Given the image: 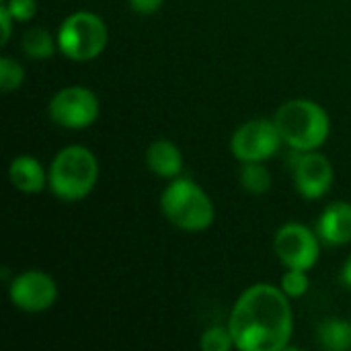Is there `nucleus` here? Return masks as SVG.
Returning <instances> with one entry per match:
<instances>
[{"label":"nucleus","instance_id":"1","mask_svg":"<svg viewBox=\"0 0 351 351\" xmlns=\"http://www.w3.org/2000/svg\"><path fill=\"white\" fill-rule=\"evenodd\" d=\"M228 329L239 351H282L294 331L290 298L274 284H253L234 302Z\"/></svg>","mask_w":351,"mask_h":351},{"label":"nucleus","instance_id":"2","mask_svg":"<svg viewBox=\"0 0 351 351\" xmlns=\"http://www.w3.org/2000/svg\"><path fill=\"white\" fill-rule=\"evenodd\" d=\"M284 144L306 152L321 148L331 134V119L323 105L311 99H290L274 115Z\"/></svg>","mask_w":351,"mask_h":351},{"label":"nucleus","instance_id":"3","mask_svg":"<svg viewBox=\"0 0 351 351\" xmlns=\"http://www.w3.org/2000/svg\"><path fill=\"white\" fill-rule=\"evenodd\" d=\"M49 191L62 202L84 199L99 181V160L86 146L70 144L49 165Z\"/></svg>","mask_w":351,"mask_h":351},{"label":"nucleus","instance_id":"4","mask_svg":"<svg viewBox=\"0 0 351 351\" xmlns=\"http://www.w3.org/2000/svg\"><path fill=\"white\" fill-rule=\"evenodd\" d=\"M162 216L185 232H204L214 224L216 210L210 195L191 179H171L160 195Z\"/></svg>","mask_w":351,"mask_h":351},{"label":"nucleus","instance_id":"5","mask_svg":"<svg viewBox=\"0 0 351 351\" xmlns=\"http://www.w3.org/2000/svg\"><path fill=\"white\" fill-rule=\"evenodd\" d=\"M58 49L72 62H90L99 58L109 41L105 21L90 10H78L66 16L58 29Z\"/></svg>","mask_w":351,"mask_h":351},{"label":"nucleus","instance_id":"6","mask_svg":"<svg viewBox=\"0 0 351 351\" xmlns=\"http://www.w3.org/2000/svg\"><path fill=\"white\" fill-rule=\"evenodd\" d=\"M49 119L66 130H86L101 113L99 97L88 86L72 84L58 90L47 105Z\"/></svg>","mask_w":351,"mask_h":351},{"label":"nucleus","instance_id":"7","mask_svg":"<svg viewBox=\"0 0 351 351\" xmlns=\"http://www.w3.org/2000/svg\"><path fill=\"white\" fill-rule=\"evenodd\" d=\"M284 144L274 119H251L237 128L230 138V150L241 162H265Z\"/></svg>","mask_w":351,"mask_h":351},{"label":"nucleus","instance_id":"8","mask_svg":"<svg viewBox=\"0 0 351 351\" xmlns=\"http://www.w3.org/2000/svg\"><path fill=\"white\" fill-rule=\"evenodd\" d=\"M278 259L288 269H313L321 255V239L300 222H288L278 228L274 239Z\"/></svg>","mask_w":351,"mask_h":351},{"label":"nucleus","instance_id":"9","mask_svg":"<svg viewBox=\"0 0 351 351\" xmlns=\"http://www.w3.org/2000/svg\"><path fill=\"white\" fill-rule=\"evenodd\" d=\"M8 298L23 313H45L58 300V284L41 269H27L10 280Z\"/></svg>","mask_w":351,"mask_h":351},{"label":"nucleus","instance_id":"10","mask_svg":"<svg viewBox=\"0 0 351 351\" xmlns=\"http://www.w3.org/2000/svg\"><path fill=\"white\" fill-rule=\"evenodd\" d=\"M292 177H294L296 191L304 199H321L331 191L335 171L325 154L317 150H306V152L294 150Z\"/></svg>","mask_w":351,"mask_h":351},{"label":"nucleus","instance_id":"11","mask_svg":"<svg viewBox=\"0 0 351 351\" xmlns=\"http://www.w3.org/2000/svg\"><path fill=\"white\" fill-rule=\"evenodd\" d=\"M317 234L325 245H331V247H343L351 243L350 202L329 204L317 220Z\"/></svg>","mask_w":351,"mask_h":351},{"label":"nucleus","instance_id":"12","mask_svg":"<svg viewBox=\"0 0 351 351\" xmlns=\"http://www.w3.org/2000/svg\"><path fill=\"white\" fill-rule=\"evenodd\" d=\"M8 179L12 187L27 195H37L49 185V175L43 165L31 154H19L8 165Z\"/></svg>","mask_w":351,"mask_h":351},{"label":"nucleus","instance_id":"13","mask_svg":"<svg viewBox=\"0 0 351 351\" xmlns=\"http://www.w3.org/2000/svg\"><path fill=\"white\" fill-rule=\"evenodd\" d=\"M146 165L160 179H177L183 171V152L175 142L158 138L146 148Z\"/></svg>","mask_w":351,"mask_h":351},{"label":"nucleus","instance_id":"14","mask_svg":"<svg viewBox=\"0 0 351 351\" xmlns=\"http://www.w3.org/2000/svg\"><path fill=\"white\" fill-rule=\"evenodd\" d=\"M319 343L323 350L348 351L351 350V323L343 319H325L319 327Z\"/></svg>","mask_w":351,"mask_h":351},{"label":"nucleus","instance_id":"15","mask_svg":"<svg viewBox=\"0 0 351 351\" xmlns=\"http://www.w3.org/2000/svg\"><path fill=\"white\" fill-rule=\"evenodd\" d=\"M23 51L31 60H49L56 49H58V37H53L47 29L43 27H33L25 31L21 39Z\"/></svg>","mask_w":351,"mask_h":351},{"label":"nucleus","instance_id":"16","mask_svg":"<svg viewBox=\"0 0 351 351\" xmlns=\"http://www.w3.org/2000/svg\"><path fill=\"white\" fill-rule=\"evenodd\" d=\"M239 181L241 187L253 195H263L271 189V175L263 162H243Z\"/></svg>","mask_w":351,"mask_h":351},{"label":"nucleus","instance_id":"17","mask_svg":"<svg viewBox=\"0 0 351 351\" xmlns=\"http://www.w3.org/2000/svg\"><path fill=\"white\" fill-rule=\"evenodd\" d=\"M25 80V68L10 56L0 58V88L2 93H12L21 88Z\"/></svg>","mask_w":351,"mask_h":351},{"label":"nucleus","instance_id":"18","mask_svg":"<svg viewBox=\"0 0 351 351\" xmlns=\"http://www.w3.org/2000/svg\"><path fill=\"white\" fill-rule=\"evenodd\" d=\"M282 292L288 298H302L311 288V278L306 269H288L280 282Z\"/></svg>","mask_w":351,"mask_h":351},{"label":"nucleus","instance_id":"19","mask_svg":"<svg viewBox=\"0 0 351 351\" xmlns=\"http://www.w3.org/2000/svg\"><path fill=\"white\" fill-rule=\"evenodd\" d=\"M199 346L204 351H230L234 348V339H232L228 325L226 327L216 325V327H210L204 331Z\"/></svg>","mask_w":351,"mask_h":351},{"label":"nucleus","instance_id":"20","mask_svg":"<svg viewBox=\"0 0 351 351\" xmlns=\"http://www.w3.org/2000/svg\"><path fill=\"white\" fill-rule=\"evenodd\" d=\"M6 8L10 10L12 19L19 23H27L37 12V0H2Z\"/></svg>","mask_w":351,"mask_h":351},{"label":"nucleus","instance_id":"21","mask_svg":"<svg viewBox=\"0 0 351 351\" xmlns=\"http://www.w3.org/2000/svg\"><path fill=\"white\" fill-rule=\"evenodd\" d=\"M12 23H14V19H12L10 10L6 8V4L2 2V4H0V27H2V41H0V43H2V45H6L8 39H10Z\"/></svg>","mask_w":351,"mask_h":351},{"label":"nucleus","instance_id":"22","mask_svg":"<svg viewBox=\"0 0 351 351\" xmlns=\"http://www.w3.org/2000/svg\"><path fill=\"white\" fill-rule=\"evenodd\" d=\"M128 2H130L132 10H136L140 14H152L162 6L165 0H128Z\"/></svg>","mask_w":351,"mask_h":351},{"label":"nucleus","instance_id":"23","mask_svg":"<svg viewBox=\"0 0 351 351\" xmlns=\"http://www.w3.org/2000/svg\"><path fill=\"white\" fill-rule=\"evenodd\" d=\"M341 282L351 288V253L348 255V259H346V263H343V269H341Z\"/></svg>","mask_w":351,"mask_h":351}]
</instances>
